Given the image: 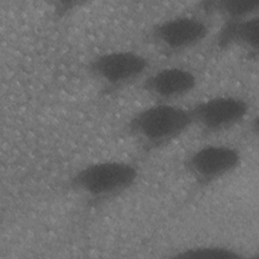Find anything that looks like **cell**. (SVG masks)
Segmentation results:
<instances>
[{"label": "cell", "instance_id": "7a4b0ae2", "mask_svg": "<svg viewBox=\"0 0 259 259\" xmlns=\"http://www.w3.org/2000/svg\"><path fill=\"white\" fill-rule=\"evenodd\" d=\"M140 168L131 161L102 160L82 166L70 178L71 187L89 201L103 202L132 188Z\"/></svg>", "mask_w": 259, "mask_h": 259}, {"label": "cell", "instance_id": "5b68a950", "mask_svg": "<svg viewBox=\"0 0 259 259\" xmlns=\"http://www.w3.org/2000/svg\"><path fill=\"white\" fill-rule=\"evenodd\" d=\"M250 108L246 98L234 94L211 96L189 107L193 125L209 135L237 126L247 118Z\"/></svg>", "mask_w": 259, "mask_h": 259}, {"label": "cell", "instance_id": "6da1fadb", "mask_svg": "<svg viewBox=\"0 0 259 259\" xmlns=\"http://www.w3.org/2000/svg\"><path fill=\"white\" fill-rule=\"evenodd\" d=\"M193 126L189 107L174 102H155L135 112L126 132L147 151L170 145Z\"/></svg>", "mask_w": 259, "mask_h": 259}, {"label": "cell", "instance_id": "52a82bcc", "mask_svg": "<svg viewBox=\"0 0 259 259\" xmlns=\"http://www.w3.org/2000/svg\"><path fill=\"white\" fill-rule=\"evenodd\" d=\"M197 75L184 66H164L150 71L142 80L143 90L157 102H174L197 87Z\"/></svg>", "mask_w": 259, "mask_h": 259}, {"label": "cell", "instance_id": "8992f818", "mask_svg": "<svg viewBox=\"0 0 259 259\" xmlns=\"http://www.w3.org/2000/svg\"><path fill=\"white\" fill-rule=\"evenodd\" d=\"M209 33L210 24L204 17L179 14L156 23L150 31V38L165 52L181 53L200 45Z\"/></svg>", "mask_w": 259, "mask_h": 259}, {"label": "cell", "instance_id": "3957f363", "mask_svg": "<svg viewBox=\"0 0 259 259\" xmlns=\"http://www.w3.org/2000/svg\"><path fill=\"white\" fill-rule=\"evenodd\" d=\"M91 76L104 88H124L151 71L150 59L134 50L108 51L94 57L88 65Z\"/></svg>", "mask_w": 259, "mask_h": 259}, {"label": "cell", "instance_id": "9c48e42d", "mask_svg": "<svg viewBox=\"0 0 259 259\" xmlns=\"http://www.w3.org/2000/svg\"><path fill=\"white\" fill-rule=\"evenodd\" d=\"M180 258H199V259H241L245 255L240 251L222 245H202L186 248L176 255Z\"/></svg>", "mask_w": 259, "mask_h": 259}, {"label": "cell", "instance_id": "30bf717a", "mask_svg": "<svg viewBox=\"0 0 259 259\" xmlns=\"http://www.w3.org/2000/svg\"><path fill=\"white\" fill-rule=\"evenodd\" d=\"M214 9L222 12L228 20H237L258 14V0H223L214 2Z\"/></svg>", "mask_w": 259, "mask_h": 259}, {"label": "cell", "instance_id": "277c9868", "mask_svg": "<svg viewBox=\"0 0 259 259\" xmlns=\"http://www.w3.org/2000/svg\"><path fill=\"white\" fill-rule=\"evenodd\" d=\"M242 163V153L234 145L206 144L192 150L183 164L189 176L199 185L207 186L235 172Z\"/></svg>", "mask_w": 259, "mask_h": 259}, {"label": "cell", "instance_id": "ba28073f", "mask_svg": "<svg viewBox=\"0 0 259 259\" xmlns=\"http://www.w3.org/2000/svg\"><path fill=\"white\" fill-rule=\"evenodd\" d=\"M220 40L225 45L236 44L250 52H257L259 41L258 14L242 19L228 20Z\"/></svg>", "mask_w": 259, "mask_h": 259}]
</instances>
